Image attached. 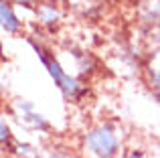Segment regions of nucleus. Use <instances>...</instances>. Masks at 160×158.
I'll use <instances>...</instances> for the list:
<instances>
[{
  "instance_id": "nucleus-1",
  "label": "nucleus",
  "mask_w": 160,
  "mask_h": 158,
  "mask_svg": "<svg viewBox=\"0 0 160 158\" xmlns=\"http://www.w3.org/2000/svg\"><path fill=\"white\" fill-rule=\"evenodd\" d=\"M81 142L91 158H116L122 148V136L118 132V126L102 122L87 128Z\"/></svg>"
},
{
  "instance_id": "nucleus-2",
  "label": "nucleus",
  "mask_w": 160,
  "mask_h": 158,
  "mask_svg": "<svg viewBox=\"0 0 160 158\" xmlns=\"http://www.w3.org/2000/svg\"><path fill=\"white\" fill-rule=\"evenodd\" d=\"M28 43H31L32 49L37 51V55H39L41 63L47 67L49 75L53 77V81H55V85L59 87V91H61V93L65 95L69 101H71V99H73V101H79L83 95H87V89H85V87H83L75 77H71L69 73H67L65 69L61 67V63L55 59V55L49 51L47 47H45V45L37 43L32 37H28Z\"/></svg>"
},
{
  "instance_id": "nucleus-3",
  "label": "nucleus",
  "mask_w": 160,
  "mask_h": 158,
  "mask_svg": "<svg viewBox=\"0 0 160 158\" xmlns=\"http://www.w3.org/2000/svg\"><path fill=\"white\" fill-rule=\"evenodd\" d=\"M12 111H14L16 118H18L27 128H31V130L51 132V124L45 120L43 114H39V111L35 110L32 101H28V99H16V101L12 103Z\"/></svg>"
},
{
  "instance_id": "nucleus-4",
  "label": "nucleus",
  "mask_w": 160,
  "mask_h": 158,
  "mask_svg": "<svg viewBox=\"0 0 160 158\" xmlns=\"http://www.w3.org/2000/svg\"><path fill=\"white\" fill-rule=\"evenodd\" d=\"M32 10H35L37 20H39L45 28H49V31H57L59 24H61V20H63V8L59 6V2L39 0Z\"/></svg>"
},
{
  "instance_id": "nucleus-5",
  "label": "nucleus",
  "mask_w": 160,
  "mask_h": 158,
  "mask_svg": "<svg viewBox=\"0 0 160 158\" xmlns=\"http://www.w3.org/2000/svg\"><path fill=\"white\" fill-rule=\"evenodd\" d=\"M136 16L142 27L156 31L160 27V0H138Z\"/></svg>"
},
{
  "instance_id": "nucleus-6",
  "label": "nucleus",
  "mask_w": 160,
  "mask_h": 158,
  "mask_svg": "<svg viewBox=\"0 0 160 158\" xmlns=\"http://www.w3.org/2000/svg\"><path fill=\"white\" fill-rule=\"evenodd\" d=\"M65 4L71 12H75L77 16L87 20L98 18L106 8V0H67Z\"/></svg>"
},
{
  "instance_id": "nucleus-7",
  "label": "nucleus",
  "mask_w": 160,
  "mask_h": 158,
  "mask_svg": "<svg viewBox=\"0 0 160 158\" xmlns=\"http://www.w3.org/2000/svg\"><path fill=\"white\" fill-rule=\"evenodd\" d=\"M0 24H2V31L6 35H18L22 31V22L14 14L10 0H0Z\"/></svg>"
},
{
  "instance_id": "nucleus-8",
  "label": "nucleus",
  "mask_w": 160,
  "mask_h": 158,
  "mask_svg": "<svg viewBox=\"0 0 160 158\" xmlns=\"http://www.w3.org/2000/svg\"><path fill=\"white\" fill-rule=\"evenodd\" d=\"M144 73L154 91H160V47L150 51V57L144 65Z\"/></svg>"
},
{
  "instance_id": "nucleus-9",
  "label": "nucleus",
  "mask_w": 160,
  "mask_h": 158,
  "mask_svg": "<svg viewBox=\"0 0 160 158\" xmlns=\"http://www.w3.org/2000/svg\"><path fill=\"white\" fill-rule=\"evenodd\" d=\"M0 140H2V146H10V142H12V136H10V128H8V124H6V120H0Z\"/></svg>"
},
{
  "instance_id": "nucleus-10",
  "label": "nucleus",
  "mask_w": 160,
  "mask_h": 158,
  "mask_svg": "<svg viewBox=\"0 0 160 158\" xmlns=\"http://www.w3.org/2000/svg\"><path fill=\"white\" fill-rule=\"evenodd\" d=\"M10 2L12 4H18V6H22V8H35L39 0H10Z\"/></svg>"
},
{
  "instance_id": "nucleus-11",
  "label": "nucleus",
  "mask_w": 160,
  "mask_h": 158,
  "mask_svg": "<svg viewBox=\"0 0 160 158\" xmlns=\"http://www.w3.org/2000/svg\"><path fill=\"white\" fill-rule=\"evenodd\" d=\"M124 158H146V154H144L142 150H130Z\"/></svg>"
},
{
  "instance_id": "nucleus-12",
  "label": "nucleus",
  "mask_w": 160,
  "mask_h": 158,
  "mask_svg": "<svg viewBox=\"0 0 160 158\" xmlns=\"http://www.w3.org/2000/svg\"><path fill=\"white\" fill-rule=\"evenodd\" d=\"M154 97H156V101H158V106H160V91H154Z\"/></svg>"
},
{
  "instance_id": "nucleus-13",
  "label": "nucleus",
  "mask_w": 160,
  "mask_h": 158,
  "mask_svg": "<svg viewBox=\"0 0 160 158\" xmlns=\"http://www.w3.org/2000/svg\"><path fill=\"white\" fill-rule=\"evenodd\" d=\"M51 2H59V4H61V2H67V0H51Z\"/></svg>"
}]
</instances>
